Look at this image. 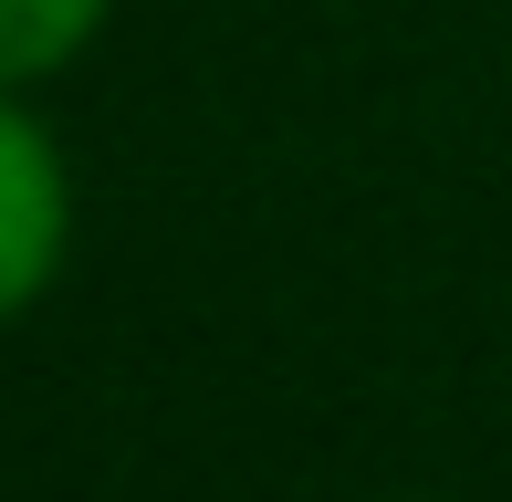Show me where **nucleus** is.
Segmentation results:
<instances>
[{
	"label": "nucleus",
	"mask_w": 512,
	"mask_h": 502,
	"mask_svg": "<svg viewBox=\"0 0 512 502\" xmlns=\"http://www.w3.org/2000/svg\"><path fill=\"white\" fill-rule=\"evenodd\" d=\"M95 32H105V0H0V95L63 74Z\"/></svg>",
	"instance_id": "f03ea898"
},
{
	"label": "nucleus",
	"mask_w": 512,
	"mask_h": 502,
	"mask_svg": "<svg viewBox=\"0 0 512 502\" xmlns=\"http://www.w3.org/2000/svg\"><path fill=\"white\" fill-rule=\"evenodd\" d=\"M63 251H74V168L32 105L0 95V325L21 304H42Z\"/></svg>",
	"instance_id": "f257e3e1"
}]
</instances>
